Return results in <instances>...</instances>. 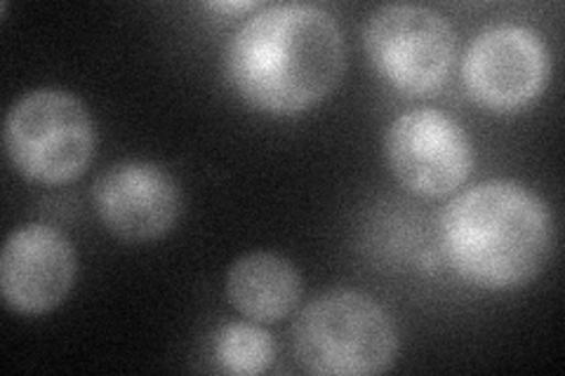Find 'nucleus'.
Masks as SVG:
<instances>
[{"mask_svg": "<svg viewBox=\"0 0 565 376\" xmlns=\"http://www.w3.org/2000/svg\"><path fill=\"white\" fill-rule=\"evenodd\" d=\"M76 253L64 233L29 224L6 240L0 257V290L8 309L22 315H41L57 309L74 288Z\"/></svg>", "mask_w": 565, "mask_h": 376, "instance_id": "9", "label": "nucleus"}, {"mask_svg": "<svg viewBox=\"0 0 565 376\" xmlns=\"http://www.w3.org/2000/svg\"><path fill=\"white\" fill-rule=\"evenodd\" d=\"M226 78L255 109L297 116L328 99L347 68V45L332 17L305 3L259 10L224 55Z\"/></svg>", "mask_w": 565, "mask_h": 376, "instance_id": "1", "label": "nucleus"}, {"mask_svg": "<svg viewBox=\"0 0 565 376\" xmlns=\"http://www.w3.org/2000/svg\"><path fill=\"white\" fill-rule=\"evenodd\" d=\"M440 247L476 288L516 290L550 261L554 219L535 191L494 179L459 193L444 210Z\"/></svg>", "mask_w": 565, "mask_h": 376, "instance_id": "2", "label": "nucleus"}, {"mask_svg": "<svg viewBox=\"0 0 565 376\" xmlns=\"http://www.w3.org/2000/svg\"><path fill=\"white\" fill-rule=\"evenodd\" d=\"M93 203L106 230L122 243L139 245L163 238L174 228L182 193L161 165L126 160L97 179Z\"/></svg>", "mask_w": 565, "mask_h": 376, "instance_id": "8", "label": "nucleus"}, {"mask_svg": "<svg viewBox=\"0 0 565 376\" xmlns=\"http://www.w3.org/2000/svg\"><path fill=\"white\" fill-rule=\"evenodd\" d=\"M365 50L388 85L408 95H427L450 74L455 31L431 8L386 6L370 17Z\"/></svg>", "mask_w": 565, "mask_h": 376, "instance_id": "5", "label": "nucleus"}, {"mask_svg": "<svg viewBox=\"0 0 565 376\" xmlns=\"http://www.w3.org/2000/svg\"><path fill=\"white\" fill-rule=\"evenodd\" d=\"M276 357V344L269 332L247 322L224 325L215 336V361L217 365L238 376L264 374Z\"/></svg>", "mask_w": 565, "mask_h": 376, "instance_id": "11", "label": "nucleus"}, {"mask_svg": "<svg viewBox=\"0 0 565 376\" xmlns=\"http://www.w3.org/2000/svg\"><path fill=\"white\" fill-rule=\"evenodd\" d=\"M6 151L31 182L60 186L78 179L95 155V122L83 101L43 87L17 99L6 120Z\"/></svg>", "mask_w": 565, "mask_h": 376, "instance_id": "4", "label": "nucleus"}, {"mask_svg": "<svg viewBox=\"0 0 565 376\" xmlns=\"http://www.w3.org/2000/svg\"><path fill=\"white\" fill-rule=\"evenodd\" d=\"M550 68V50L533 29L500 24L471 41L465 52L462 80L486 109L516 111L542 95Z\"/></svg>", "mask_w": 565, "mask_h": 376, "instance_id": "7", "label": "nucleus"}, {"mask_svg": "<svg viewBox=\"0 0 565 376\" xmlns=\"http://www.w3.org/2000/svg\"><path fill=\"white\" fill-rule=\"evenodd\" d=\"M226 297L245 318L278 322L288 318L302 299V278L280 255L253 253L232 266L226 278Z\"/></svg>", "mask_w": 565, "mask_h": 376, "instance_id": "10", "label": "nucleus"}, {"mask_svg": "<svg viewBox=\"0 0 565 376\" xmlns=\"http://www.w3.org/2000/svg\"><path fill=\"white\" fill-rule=\"evenodd\" d=\"M386 160L411 193L440 198L467 182L473 149L457 120L436 109H415L388 125Z\"/></svg>", "mask_w": 565, "mask_h": 376, "instance_id": "6", "label": "nucleus"}, {"mask_svg": "<svg viewBox=\"0 0 565 376\" xmlns=\"http://www.w3.org/2000/svg\"><path fill=\"white\" fill-rule=\"evenodd\" d=\"M205 8H210V10H217V12H245V10H250V8H255V3H245V0H241V3H207Z\"/></svg>", "mask_w": 565, "mask_h": 376, "instance_id": "12", "label": "nucleus"}, {"mask_svg": "<svg viewBox=\"0 0 565 376\" xmlns=\"http://www.w3.org/2000/svg\"><path fill=\"white\" fill-rule=\"evenodd\" d=\"M292 351L309 374L367 376L394 365L398 336L392 318L373 297L330 290L297 315Z\"/></svg>", "mask_w": 565, "mask_h": 376, "instance_id": "3", "label": "nucleus"}]
</instances>
